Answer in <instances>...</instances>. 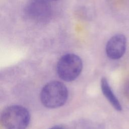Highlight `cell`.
<instances>
[{
	"label": "cell",
	"instance_id": "9c48e42d",
	"mask_svg": "<svg viewBox=\"0 0 129 129\" xmlns=\"http://www.w3.org/2000/svg\"><path fill=\"white\" fill-rule=\"evenodd\" d=\"M48 1H58V0H48Z\"/></svg>",
	"mask_w": 129,
	"mask_h": 129
},
{
	"label": "cell",
	"instance_id": "277c9868",
	"mask_svg": "<svg viewBox=\"0 0 129 129\" xmlns=\"http://www.w3.org/2000/svg\"><path fill=\"white\" fill-rule=\"evenodd\" d=\"M48 0H29L24 8L25 15L30 19L39 23L47 22L52 14Z\"/></svg>",
	"mask_w": 129,
	"mask_h": 129
},
{
	"label": "cell",
	"instance_id": "3957f363",
	"mask_svg": "<svg viewBox=\"0 0 129 129\" xmlns=\"http://www.w3.org/2000/svg\"><path fill=\"white\" fill-rule=\"evenodd\" d=\"M83 68L81 58L73 53H68L59 59L56 70L59 77L66 82L75 80L80 75Z\"/></svg>",
	"mask_w": 129,
	"mask_h": 129
},
{
	"label": "cell",
	"instance_id": "5b68a950",
	"mask_svg": "<svg viewBox=\"0 0 129 129\" xmlns=\"http://www.w3.org/2000/svg\"><path fill=\"white\" fill-rule=\"evenodd\" d=\"M126 47V37L122 34H115L112 36L106 43V55L110 59H118L123 55Z\"/></svg>",
	"mask_w": 129,
	"mask_h": 129
},
{
	"label": "cell",
	"instance_id": "52a82bcc",
	"mask_svg": "<svg viewBox=\"0 0 129 129\" xmlns=\"http://www.w3.org/2000/svg\"><path fill=\"white\" fill-rule=\"evenodd\" d=\"M124 93L125 96L129 98V80H128L125 83L124 86Z\"/></svg>",
	"mask_w": 129,
	"mask_h": 129
},
{
	"label": "cell",
	"instance_id": "6da1fadb",
	"mask_svg": "<svg viewBox=\"0 0 129 129\" xmlns=\"http://www.w3.org/2000/svg\"><path fill=\"white\" fill-rule=\"evenodd\" d=\"M68 91L61 82L53 81L47 83L40 93V100L46 107L55 108L62 106L67 101Z\"/></svg>",
	"mask_w": 129,
	"mask_h": 129
},
{
	"label": "cell",
	"instance_id": "7a4b0ae2",
	"mask_svg": "<svg viewBox=\"0 0 129 129\" xmlns=\"http://www.w3.org/2000/svg\"><path fill=\"white\" fill-rule=\"evenodd\" d=\"M1 120L5 129H26L29 125L30 115L25 107L13 105L4 109Z\"/></svg>",
	"mask_w": 129,
	"mask_h": 129
},
{
	"label": "cell",
	"instance_id": "ba28073f",
	"mask_svg": "<svg viewBox=\"0 0 129 129\" xmlns=\"http://www.w3.org/2000/svg\"><path fill=\"white\" fill-rule=\"evenodd\" d=\"M49 129H65V128L64 127H63L62 126H59V125H56V126H53V127L50 128Z\"/></svg>",
	"mask_w": 129,
	"mask_h": 129
},
{
	"label": "cell",
	"instance_id": "8992f818",
	"mask_svg": "<svg viewBox=\"0 0 129 129\" xmlns=\"http://www.w3.org/2000/svg\"><path fill=\"white\" fill-rule=\"evenodd\" d=\"M101 88L104 96L117 111L122 110L121 105L118 99L112 91L108 82L106 78H102L101 80Z\"/></svg>",
	"mask_w": 129,
	"mask_h": 129
}]
</instances>
